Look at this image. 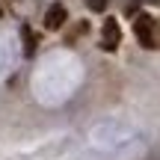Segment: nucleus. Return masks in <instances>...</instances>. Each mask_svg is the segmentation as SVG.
Returning a JSON list of instances; mask_svg holds the SVG:
<instances>
[{
    "instance_id": "obj_5",
    "label": "nucleus",
    "mask_w": 160,
    "mask_h": 160,
    "mask_svg": "<svg viewBox=\"0 0 160 160\" xmlns=\"http://www.w3.org/2000/svg\"><path fill=\"white\" fill-rule=\"evenodd\" d=\"M83 3L89 6L92 12H104V9H107V3H110V0H83Z\"/></svg>"
},
{
    "instance_id": "obj_3",
    "label": "nucleus",
    "mask_w": 160,
    "mask_h": 160,
    "mask_svg": "<svg viewBox=\"0 0 160 160\" xmlns=\"http://www.w3.org/2000/svg\"><path fill=\"white\" fill-rule=\"evenodd\" d=\"M65 21H68V9H65L62 3L48 6V12H45V30H62Z\"/></svg>"
},
{
    "instance_id": "obj_6",
    "label": "nucleus",
    "mask_w": 160,
    "mask_h": 160,
    "mask_svg": "<svg viewBox=\"0 0 160 160\" xmlns=\"http://www.w3.org/2000/svg\"><path fill=\"white\" fill-rule=\"evenodd\" d=\"M86 30H89V24H86V21H80V24H77V27H74V33H71V36H68V42H77V36H83V33H86Z\"/></svg>"
},
{
    "instance_id": "obj_2",
    "label": "nucleus",
    "mask_w": 160,
    "mask_h": 160,
    "mask_svg": "<svg viewBox=\"0 0 160 160\" xmlns=\"http://www.w3.org/2000/svg\"><path fill=\"white\" fill-rule=\"evenodd\" d=\"M119 42H122L119 24H116V18H107V21H104V30H101V48L104 51H116Z\"/></svg>"
},
{
    "instance_id": "obj_7",
    "label": "nucleus",
    "mask_w": 160,
    "mask_h": 160,
    "mask_svg": "<svg viewBox=\"0 0 160 160\" xmlns=\"http://www.w3.org/2000/svg\"><path fill=\"white\" fill-rule=\"evenodd\" d=\"M0 18H3V9H0Z\"/></svg>"
},
{
    "instance_id": "obj_1",
    "label": "nucleus",
    "mask_w": 160,
    "mask_h": 160,
    "mask_svg": "<svg viewBox=\"0 0 160 160\" xmlns=\"http://www.w3.org/2000/svg\"><path fill=\"white\" fill-rule=\"evenodd\" d=\"M133 33H137V39H139L142 48H160L157 21L148 15V12H137V15H133Z\"/></svg>"
},
{
    "instance_id": "obj_4",
    "label": "nucleus",
    "mask_w": 160,
    "mask_h": 160,
    "mask_svg": "<svg viewBox=\"0 0 160 160\" xmlns=\"http://www.w3.org/2000/svg\"><path fill=\"white\" fill-rule=\"evenodd\" d=\"M21 39H24V53H27V57H33L36 48H39V36H36L30 27H21Z\"/></svg>"
}]
</instances>
